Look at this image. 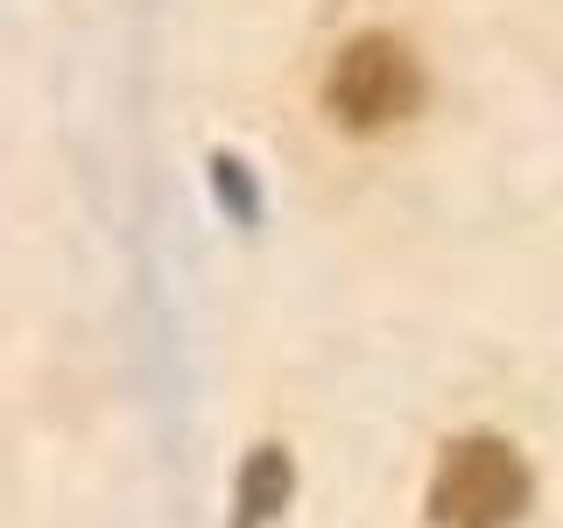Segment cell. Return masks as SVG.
Wrapping results in <instances>:
<instances>
[{
    "label": "cell",
    "instance_id": "1",
    "mask_svg": "<svg viewBox=\"0 0 563 528\" xmlns=\"http://www.w3.org/2000/svg\"><path fill=\"white\" fill-rule=\"evenodd\" d=\"M528 501L521 458L493 437H465L437 465V521L444 528H507Z\"/></svg>",
    "mask_w": 563,
    "mask_h": 528
},
{
    "label": "cell",
    "instance_id": "2",
    "mask_svg": "<svg viewBox=\"0 0 563 528\" xmlns=\"http://www.w3.org/2000/svg\"><path fill=\"white\" fill-rule=\"evenodd\" d=\"M416 99H422V70L387 35H360L331 70V113L345 128H395V120L416 113Z\"/></svg>",
    "mask_w": 563,
    "mask_h": 528
},
{
    "label": "cell",
    "instance_id": "3",
    "mask_svg": "<svg viewBox=\"0 0 563 528\" xmlns=\"http://www.w3.org/2000/svg\"><path fill=\"white\" fill-rule=\"evenodd\" d=\"M289 486V472H282V458H254V472H246V493H240V528H254L261 515H275V493Z\"/></svg>",
    "mask_w": 563,
    "mask_h": 528
}]
</instances>
